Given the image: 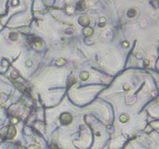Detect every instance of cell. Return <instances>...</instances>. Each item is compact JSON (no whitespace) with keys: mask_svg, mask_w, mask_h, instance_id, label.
Listing matches in <instances>:
<instances>
[{"mask_svg":"<svg viewBox=\"0 0 159 149\" xmlns=\"http://www.w3.org/2000/svg\"><path fill=\"white\" fill-rule=\"evenodd\" d=\"M60 120L62 124H69L72 121V117L70 113H65L61 116Z\"/></svg>","mask_w":159,"mask_h":149,"instance_id":"6da1fadb","label":"cell"},{"mask_svg":"<svg viewBox=\"0 0 159 149\" xmlns=\"http://www.w3.org/2000/svg\"><path fill=\"white\" fill-rule=\"evenodd\" d=\"M7 129L8 131H4V133H6L3 136L4 137H6L7 138H12V137H14V136L16 134V131L14 127H12V126H9V127H7Z\"/></svg>","mask_w":159,"mask_h":149,"instance_id":"7a4b0ae2","label":"cell"},{"mask_svg":"<svg viewBox=\"0 0 159 149\" xmlns=\"http://www.w3.org/2000/svg\"><path fill=\"white\" fill-rule=\"evenodd\" d=\"M85 8H86L85 2L84 1H81L77 3V9L78 10L82 11V10H84V9H85Z\"/></svg>","mask_w":159,"mask_h":149,"instance_id":"3957f363","label":"cell"},{"mask_svg":"<svg viewBox=\"0 0 159 149\" xmlns=\"http://www.w3.org/2000/svg\"><path fill=\"white\" fill-rule=\"evenodd\" d=\"M89 78V73L88 72H82L81 75H80V79L82 81H86L88 80Z\"/></svg>","mask_w":159,"mask_h":149,"instance_id":"277c9868","label":"cell"},{"mask_svg":"<svg viewBox=\"0 0 159 149\" xmlns=\"http://www.w3.org/2000/svg\"><path fill=\"white\" fill-rule=\"evenodd\" d=\"M79 20H81V21L83 20V22H81V23H80V24H81L82 26L88 25V23H89V19H88V17H86V16H81L80 19H79Z\"/></svg>","mask_w":159,"mask_h":149,"instance_id":"5b68a950","label":"cell"},{"mask_svg":"<svg viewBox=\"0 0 159 149\" xmlns=\"http://www.w3.org/2000/svg\"><path fill=\"white\" fill-rule=\"evenodd\" d=\"M120 121L121 123H124V124L127 123V122L129 121V117L126 114H123L120 117Z\"/></svg>","mask_w":159,"mask_h":149,"instance_id":"8992f818","label":"cell"},{"mask_svg":"<svg viewBox=\"0 0 159 149\" xmlns=\"http://www.w3.org/2000/svg\"><path fill=\"white\" fill-rule=\"evenodd\" d=\"M127 16H129V17L133 18L134 16H136V10H134V9H130V10H129L128 12H127Z\"/></svg>","mask_w":159,"mask_h":149,"instance_id":"52a82bcc","label":"cell"}]
</instances>
